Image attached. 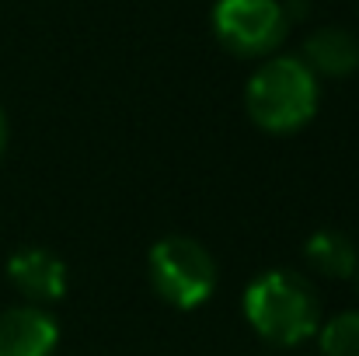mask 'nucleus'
<instances>
[{
  "instance_id": "3",
  "label": "nucleus",
  "mask_w": 359,
  "mask_h": 356,
  "mask_svg": "<svg viewBox=\"0 0 359 356\" xmlns=\"http://www.w3.org/2000/svg\"><path fill=\"white\" fill-rule=\"evenodd\" d=\"M147 276L161 301L178 311H196L217 290V258L196 237L168 235L147 251Z\"/></svg>"
},
{
  "instance_id": "8",
  "label": "nucleus",
  "mask_w": 359,
  "mask_h": 356,
  "mask_svg": "<svg viewBox=\"0 0 359 356\" xmlns=\"http://www.w3.org/2000/svg\"><path fill=\"white\" fill-rule=\"evenodd\" d=\"M304 258L307 265L325 276V279H353L356 276V265H359V251H356V241L342 231H314L304 244Z\"/></svg>"
},
{
  "instance_id": "5",
  "label": "nucleus",
  "mask_w": 359,
  "mask_h": 356,
  "mask_svg": "<svg viewBox=\"0 0 359 356\" xmlns=\"http://www.w3.org/2000/svg\"><path fill=\"white\" fill-rule=\"evenodd\" d=\"M7 279H11V286H14L28 304H39V308L63 301L67 290H70L67 262H63L56 251L39 248V244L21 248V251H14V255L7 258Z\"/></svg>"
},
{
  "instance_id": "9",
  "label": "nucleus",
  "mask_w": 359,
  "mask_h": 356,
  "mask_svg": "<svg viewBox=\"0 0 359 356\" xmlns=\"http://www.w3.org/2000/svg\"><path fill=\"white\" fill-rule=\"evenodd\" d=\"M318 332H321V353L325 356H359V311L335 315Z\"/></svg>"
},
{
  "instance_id": "11",
  "label": "nucleus",
  "mask_w": 359,
  "mask_h": 356,
  "mask_svg": "<svg viewBox=\"0 0 359 356\" xmlns=\"http://www.w3.org/2000/svg\"><path fill=\"white\" fill-rule=\"evenodd\" d=\"M356 283H359V265H356Z\"/></svg>"
},
{
  "instance_id": "1",
  "label": "nucleus",
  "mask_w": 359,
  "mask_h": 356,
  "mask_svg": "<svg viewBox=\"0 0 359 356\" xmlns=\"http://www.w3.org/2000/svg\"><path fill=\"white\" fill-rule=\"evenodd\" d=\"M244 318L255 336L276 350H290L318 336L321 329V301L311 279L290 269L258 272L244 286Z\"/></svg>"
},
{
  "instance_id": "2",
  "label": "nucleus",
  "mask_w": 359,
  "mask_h": 356,
  "mask_svg": "<svg viewBox=\"0 0 359 356\" xmlns=\"http://www.w3.org/2000/svg\"><path fill=\"white\" fill-rule=\"evenodd\" d=\"M318 77L297 56H269L244 88L248 119L265 133H297L318 112Z\"/></svg>"
},
{
  "instance_id": "6",
  "label": "nucleus",
  "mask_w": 359,
  "mask_h": 356,
  "mask_svg": "<svg viewBox=\"0 0 359 356\" xmlns=\"http://www.w3.org/2000/svg\"><path fill=\"white\" fill-rule=\"evenodd\" d=\"M60 343L56 318L39 304L0 311V356H53Z\"/></svg>"
},
{
  "instance_id": "7",
  "label": "nucleus",
  "mask_w": 359,
  "mask_h": 356,
  "mask_svg": "<svg viewBox=\"0 0 359 356\" xmlns=\"http://www.w3.org/2000/svg\"><path fill=\"white\" fill-rule=\"evenodd\" d=\"M300 60L314 77H349L359 70V39L342 25H325L307 35Z\"/></svg>"
},
{
  "instance_id": "10",
  "label": "nucleus",
  "mask_w": 359,
  "mask_h": 356,
  "mask_svg": "<svg viewBox=\"0 0 359 356\" xmlns=\"http://www.w3.org/2000/svg\"><path fill=\"white\" fill-rule=\"evenodd\" d=\"M4 147H7V116L0 109V154H4Z\"/></svg>"
},
{
  "instance_id": "4",
  "label": "nucleus",
  "mask_w": 359,
  "mask_h": 356,
  "mask_svg": "<svg viewBox=\"0 0 359 356\" xmlns=\"http://www.w3.org/2000/svg\"><path fill=\"white\" fill-rule=\"evenodd\" d=\"M290 18L279 0H217L213 35L227 53L241 60L272 56L286 39Z\"/></svg>"
}]
</instances>
